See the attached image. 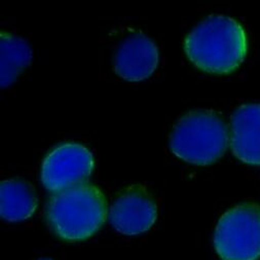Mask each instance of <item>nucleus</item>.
Instances as JSON below:
<instances>
[{
    "label": "nucleus",
    "mask_w": 260,
    "mask_h": 260,
    "mask_svg": "<svg viewBox=\"0 0 260 260\" xmlns=\"http://www.w3.org/2000/svg\"><path fill=\"white\" fill-rule=\"evenodd\" d=\"M183 48L188 60L199 70L226 75L244 63L248 38L237 20L224 15H210L185 36Z\"/></svg>",
    "instance_id": "1"
},
{
    "label": "nucleus",
    "mask_w": 260,
    "mask_h": 260,
    "mask_svg": "<svg viewBox=\"0 0 260 260\" xmlns=\"http://www.w3.org/2000/svg\"><path fill=\"white\" fill-rule=\"evenodd\" d=\"M108 203L95 184L84 182L53 192L46 206V217L54 234L66 242L90 239L106 222Z\"/></svg>",
    "instance_id": "2"
},
{
    "label": "nucleus",
    "mask_w": 260,
    "mask_h": 260,
    "mask_svg": "<svg viewBox=\"0 0 260 260\" xmlns=\"http://www.w3.org/2000/svg\"><path fill=\"white\" fill-rule=\"evenodd\" d=\"M230 140L229 127L217 111L191 110L173 126L169 145L171 151L185 162L210 166L223 156Z\"/></svg>",
    "instance_id": "3"
},
{
    "label": "nucleus",
    "mask_w": 260,
    "mask_h": 260,
    "mask_svg": "<svg viewBox=\"0 0 260 260\" xmlns=\"http://www.w3.org/2000/svg\"><path fill=\"white\" fill-rule=\"evenodd\" d=\"M213 244L221 260H259L260 205L244 202L229 209L216 224Z\"/></svg>",
    "instance_id": "4"
},
{
    "label": "nucleus",
    "mask_w": 260,
    "mask_h": 260,
    "mask_svg": "<svg viewBox=\"0 0 260 260\" xmlns=\"http://www.w3.org/2000/svg\"><path fill=\"white\" fill-rule=\"evenodd\" d=\"M95 169L92 151L82 144L67 142L54 147L43 158L41 182L52 192L86 182Z\"/></svg>",
    "instance_id": "5"
},
{
    "label": "nucleus",
    "mask_w": 260,
    "mask_h": 260,
    "mask_svg": "<svg viewBox=\"0 0 260 260\" xmlns=\"http://www.w3.org/2000/svg\"><path fill=\"white\" fill-rule=\"evenodd\" d=\"M113 229L124 236L148 232L157 219V206L152 193L142 184L121 189L115 197L109 214Z\"/></svg>",
    "instance_id": "6"
},
{
    "label": "nucleus",
    "mask_w": 260,
    "mask_h": 260,
    "mask_svg": "<svg viewBox=\"0 0 260 260\" xmlns=\"http://www.w3.org/2000/svg\"><path fill=\"white\" fill-rule=\"evenodd\" d=\"M158 65V49L152 39L142 32L124 38L113 57L114 72L128 81L149 78Z\"/></svg>",
    "instance_id": "7"
},
{
    "label": "nucleus",
    "mask_w": 260,
    "mask_h": 260,
    "mask_svg": "<svg viewBox=\"0 0 260 260\" xmlns=\"http://www.w3.org/2000/svg\"><path fill=\"white\" fill-rule=\"evenodd\" d=\"M230 144L233 154L242 162L260 166V103H247L231 116Z\"/></svg>",
    "instance_id": "8"
},
{
    "label": "nucleus",
    "mask_w": 260,
    "mask_h": 260,
    "mask_svg": "<svg viewBox=\"0 0 260 260\" xmlns=\"http://www.w3.org/2000/svg\"><path fill=\"white\" fill-rule=\"evenodd\" d=\"M38 206L34 186L25 179L13 178L0 183V215L4 220L19 222L32 217Z\"/></svg>",
    "instance_id": "9"
},
{
    "label": "nucleus",
    "mask_w": 260,
    "mask_h": 260,
    "mask_svg": "<svg viewBox=\"0 0 260 260\" xmlns=\"http://www.w3.org/2000/svg\"><path fill=\"white\" fill-rule=\"evenodd\" d=\"M32 51L29 43L12 33L0 32V85L3 89L13 84L30 64Z\"/></svg>",
    "instance_id": "10"
},
{
    "label": "nucleus",
    "mask_w": 260,
    "mask_h": 260,
    "mask_svg": "<svg viewBox=\"0 0 260 260\" xmlns=\"http://www.w3.org/2000/svg\"><path fill=\"white\" fill-rule=\"evenodd\" d=\"M38 260H53V259H51V258H40Z\"/></svg>",
    "instance_id": "11"
}]
</instances>
